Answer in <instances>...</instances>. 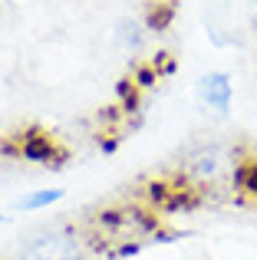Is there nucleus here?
Returning a JSON list of instances; mask_svg holds the SVG:
<instances>
[{
  "instance_id": "f257e3e1",
  "label": "nucleus",
  "mask_w": 257,
  "mask_h": 260,
  "mask_svg": "<svg viewBox=\"0 0 257 260\" xmlns=\"http://www.w3.org/2000/svg\"><path fill=\"white\" fill-rule=\"evenodd\" d=\"M0 152L10 155V158L37 161V165H50V168H59L70 158V152H66L53 135L40 132V128H26V132L13 135V142H0Z\"/></svg>"
},
{
  "instance_id": "f03ea898",
  "label": "nucleus",
  "mask_w": 257,
  "mask_h": 260,
  "mask_svg": "<svg viewBox=\"0 0 257 260\" xmlns=\"http://www.w3.org/2000/svg\"><path fill=\"white\" fill-rule=\"evenodd\" d=\"M231 155L218 145H201L198 152L188 155V165H185V175L195 178V184H208V181H218L224 172H231Z\"/></svg>"
},
{
  "instance_id": "7ed1b4c3",
  "label": "nucleus",
  "mask_w": 257,
  "mask_h": 260,
  "mask_svg": "<svg viewBox=\"0 0 257 260\" xmlns=\"http://www.w3.org/2000/svg\"><path fill=\"white\" fill-rule=\"evenodd\" d=\"M198 99L205 102L211 112L228 115L231 112V99H234V83L224 70H211L198 79Z\"/></svg>"
},
{
  "instance_id": "20e7f679",
  "label": "nucleus",
  "mask_w": 257,
  "mask_h": 260,
  "mask_svg": "<svg viewBox=\"0 0 257 260\" xmlns=\"http://www.w3.org/2000/svg\"><path fill=\"white\" fill-rule=\"evenodd\" d=\"M23 260H83L79 244L66 234H43L26 244Z\"/></svg>"
},
{
  "instance_id": "39448f33",
  "label": "nucleus",
  "mask_w": 257,
  "mask_h": 260,
  "mask_svg": "<svg viewBox=\"0 0 257 260\" xmlns=\"http://www.w3.org/2000/svg\"><path fill=\"white\" fill-rule=\"evenodd\" d=\"M231 184L241 194H251L257 201V158H238L231 165Z\"/></svg>"
},
{
  "instance_id": "423d86ee",
  "label": "nucleus",
  "mask_w": 257,
  "mask_h": 260,
  "mask_svg": "<svg viewBox=\"0 0 257 260\" xmlns=\"http://www.w3.org/2000/svg\"><path fill=\"white\" fill-rule=\"evenodd\" d=\"M142 43H145V30H142L135 20H119L116 26V46L128 56H135V53L142 50Z\"/></svg>"
},
{
  "instance_id": "0eeeda50",
  "label": "nucleus",
  "mask_w": 257,
  "mask_h": 260,
  "mask_svg": "<svg viewBox=\"0 0 257 260\" xmlns=\"http://www.w3.org/2000/svg\"><path fill=\"white\" fill-rule=\"evenodd\" d=\"M63 198H66L63 188H37V191L20 198V211H43V208H50V204L63 201Z\"/></svg>"
},
{
  "instance_id": "6e6552de",
  "label": "nucleus",
  "mask_w": 257,
  "mask_h": 260,
  "mask_svg": "<svg viewBox=\"0 0 257 260\" xmlns=\"http://www.w3.org/2000/svg\"><path fill=\"white\" fill-rule=\"evenodd\" d=\"M172 23H175V4H155V7H148V17H145L148 30L165 33Z\"/></svg>"
},
{
  "instance_id": "1a4fd4ad",
  "label": "nucleus",
  "mask_w": 257,
  "mask_h": 260,
  "mask_svg": "<svg viewBox=\"0 0 257 260\" xmlns=\"http://www.w3.org/2000/svg\"><path fill=\"white\" fill-rule=\"evenodd\" d=\"M128 76H132V83L139 86V89H152V86L162 79V76H158V70H155L152 63H135Z\"/></svg>"
},
{
  "instance_id": "9d476101",
  "label": "nucleus",
  "mask_w": 257,
  "mask_h": 260,
  "mask_svg": "<svg viewBox=\"0 0 257 260\" xmlns=\"http://www.w3.org/2000/svg\"><path fill=\"white\" fill-rule=\"evenodd\" d=\"M148 63H152L155 70H158V76H162V79H168V76H175V73H178V59L168 56V53H155V56L148 59Z\"/></svg>"
},
{
  "instance_id": "9b49d317",
  "label": "nucleus",
  "mask_w": 257,
  "mask_h": 260,
  "mask_svg": "<svg viewBox=\"0 0 257 260\" xmlns=\"http://www.w3.org/2000/svg\"><path fill=\"white\" fill-rule=\"evenodd\" d=\"M142 250V241H119V247L112 250V260H128V257H135Z\"/></svg>"
},
{
  "instance_id": "f8f14e48",
  "label": "nucleus",
  "mask_w": 257,
  "mask_h": 260,
  "mask_svg": "<svg viewBox=\"0 0 257 260\" xmlns=\"http://www.w3.org/2000/svg\"><path fill=\"white\" fill-rule=\"evenodd\" d=\"M99 148H103L106 155H112L119 148V135H109V139H99Z\"/></svg>"
},
{
  "instance_id": "ddd939ff",
  "label": "nucleus",
  "mask_w": 257,
  "mask_h": 260,
  "mask_svg": "<svg viewBox=\"0 0 257 260\" xmlns=\"http://www.w3.org/2000/svg\"><path fill=\"white\" fill-rule=\"evenodd\" d=\"M4 221H7V217H4V214H0V224H4Z\"/></svg>"
}]
</instances>
